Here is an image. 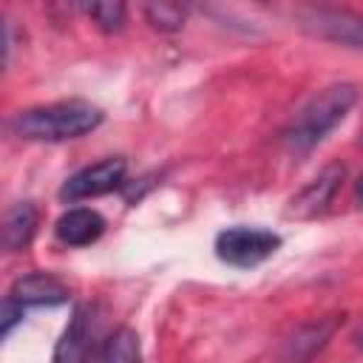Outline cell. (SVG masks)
<instances>
[{
    "instance_id": "15",
    "label": "cell",
    "mask_w": 363,
    "mask_h": 363,
    "mask_svg": "<svg viewBox=\"0 0 363 363\" xmlns=\"http://www.w3.org/2000/svg\"><path fill=\"white\" fill-rule=\"evenodd\" d=\"M23 315H26V309H23L20 303H14V301H9V298L3 301V318H0V332H3V337L11 335L14 323H20Z\"/></svg>"
},
{
    "instance_id": "11",
    "label": "cell",
    "mask_w": 363,
    "mask_h": 363,
    "mask_svg": "<svg viewBox=\"0 0 363 363\" xmlns=\"http://www.w3.org/2000/svg\"><path fill=\"white\" fill-rule=\"evenodd\" d=\"M37 230V207L31 201H17L14 207L6 210L3 216V230H0V241L6 252H17L23 250L31 235Z\"/></svg>"
},
{
    "instance_id": "9",
    "label": "cell",
    "mask_w": 363,
    "mask_h": 363,
    "mask_svg": "<svg viewBox=\"0 0 363 363\" xmlns=\"http://www.w3.org/2000/svg\"><path fill=\"white\" fill-rule=\"evenodd\" d=\"M54 233L68 247H85V244H94L105 233V218L96 210L74 207V210H68L57 218Z\"/></svg>"
},
{
    "instance_id": "10",
    "label": "cell",
    "mask_w": 363,
    "mask_h": 363,
    "mask_svg": "<svg viewBox=\"0 0 363 363\" xmlns=\"http://www.w3.org/2000/svg\"><path fill=\"white\" fill-rule=\"evenodd\" d=\"M340 320H343V318L332 315V318H318V320L301 326V329L286 340L284 357H286L289 363H303V360H309L315 352H320V349L326 346V340L335 335V329H337Z\"/></svg>"
},
{
    "instance_id": "12",
    "label": "cell",
    "mask_w": 363,
    "mask_h": 363,
    "mask_svg": "<svg viewBox=\"0 0 363 363\" xmlns=\"http://www.w3.org/2000/svg\"><path fill=\"white\" fill-rule=\"evenodd\" d=\"M99 363H142V346H139V335L130 326L116 329L99 354Z\"/></svg>"
},
{
    "instance_id": "13",
    "label": "cell",
    "mask_w": 363,
    "mask_h": 363,
    "mask_svg": "<svg viewBox=\"0 0 363 363\" xmlns=\"http://www.w3.org/2000/svg\"><path fill=\"white\" fill-rule=\"evenodd\" d=\"M82 11H85V14L96 23V28H102L105 34L122 31L125 14H128L125 3H113V0H108V3H88V6H82Z\"/></svg>"
},
{
    "instance_id": "5",
    "label": "cell",
    "mask_w": 363,
    "mask_h": 363,
    "mask_svg": "<svg viewBox=\"0 0 363 363\" xmlns=\"http://www.w3.org/2000/svg\"><path fill=\"white\" fill-rule=\"evenodd\" d=\"M125 159L113 156V159H102L96 164H88L82 170H77L62 187H60V199L62 201H82V199H94V196H105L116 187H122L125 182Z\"/></svg>"
},
{
    "instance_id": "17",
    "label": "cell",
    "mask_w": 363,
    "mask_h": 363,
    "mask_svg": "<svg viewBox=\"0 0 363 363\" xmlns=\"http://www.w3.org/2000/svg\"><path fill=\"white\" fill-rule=\"evenodd\" d=\"M357 343H360V349H363V332H360V337H357Z\"/></svg>"
},
{
    "instance_id": "4",
    "label": "cell",
    "mask_w": 363,
    "mask_h": 363,
    "mask_svg": "<svg viewBox=\"0 0 363 363\" xmlns=\"http://www.w3.org/2000/svg\"><path fill=\"white\" fill-rule=\"evenodd\" d=\"M301 26L320 40H332V43L363 51V14L357 11L318 6V9L301 11Z\"/></svg>"
},
{
    "instance_id": "3",
    "label": "cell",
    "mask_w": 363,
    "mask_h": 363,
    "mask_svg": "<svg viewBox=\"0 0 363 363\" xmlns=\"http://www.w3.org/2000/svg\"><path fill=\"white\" fill-rule=\"evenodd\" d=\"M281 247V235L264 227H227L216 235V255L230 267H255Z\"/></svg>"
},
{
    "instance_id": "7",
    "label": "cell",
    "mask_w": 363,
    "mask_h": 363,
    "mask_svg": "<svg viewBox=\"0 0 363 363\" xmlns=\"http://www.w3.org/2000/svg\"><path fill=\"white\" fill-rule=\"evenodd\" d=\"M91 340H94V312L88 303H82L74 309L68 326L62 329L51 363H85L91 352Z\"/></svg>"
},
{
    "instance_id": "8",
    "label": "cell",
    "mask_w": 363,
    "mask_h": 363,
    "mask_svg": "<svg viewBox=\"0 0 363 363\" xmlns=\"http://www.w3.org/2000/svg\"><path fill=\"white\" fill-rule=\"evenodd\" d=\"M9 301L20 303L23 309L28 306H60L68 301V289L48 272H28L23 278H17L9 286Z\"/></svg>"
},
{
    "instance_id": "14",
    "label": "cell",
    "mask_w": 363,
    "mask_h": 363,
    "mask_svg": "<svg viewBox=\"0 0 363 363\" xmlns=\"http://www.w3.org/2000/svg\"><path fill=\"white\" fill-rule=\"evenodd\" d=\"M142 11H145V20L159 31H179L187 17V9L179 3H147Z\"/></svg>"
},
{
    "instance_id": "1",
    "label": "cell",
    "mask_w": 363,
    "mask_h": 363,
    "mask_svg": "<svg viewBox=\"0 0 363 363\" xmlns=\"http://www.w3.org/2000/svg\"><path fill=\"white\" fill-rule=\"evenodd\" d=\"M102 111L85 99H62L26 108L11 119V130L28 142H65L99 128Z\"/></svg>"
},
{
    "instance_id": "6",
    "label": "cell",
    "mask_w": 363,
    "mask_h": 363,
    "mask_svg": "<svg viewBox=\"0 0 363 363\" xmlns=\"http://www.w3.org/2000/svg\"><path fill=\"white\" fill-rule=\"evenodd\" d=\"M346 176V167L343 164H326L303 190H298L292 199H289V207H286V216L289 218H315L318 213H323L329 207V201L335 199L340 182Z\"/></svg>"
},
{
    "instance_id": "2",
    "label": "cell",
    "mask_w": 363,
    "mask_h": 363,
    "mask_svg": "<svg viewBox=\"0 0 363 363\" xmlns=\"http://www.w3.org/2000/svg\"><path fill=\"white\" fill-rule=\"evenodd\" d=\"M354 102H357V88L352 82H335V85L318 91L295 113L292 125L284 130L286 147L295 153L312 150L318 142L326 139V133H332L343 122V116L352 111Z\"/></svg>"
},
{
    "instance_id": "16",
    "label": "cell",
    "mask_w": 363,
    "mask_h": 363,
    "mask_svg": "<svg viewBox=\"0 0 363 363\" xmlns=\"http://www.w3.org/2000/svg\"><path fill=\"white\" fill-rule=\"evenodd\" d=\"M354 196H357V201L363 204V176L357 179V184H354Z\"/></svg>"
}]
</instances>
